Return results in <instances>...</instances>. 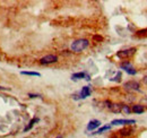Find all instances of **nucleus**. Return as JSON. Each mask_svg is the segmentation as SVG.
Returning a JSON list of instances; mask_svg holds the SVG:
<instances>
[{"label":"nucleus","mask_w":147,"mask_h":138,"mask_svg":"<svg viewBox=\"0 0 147 138\" xmlns=\"http://www.w3.org/2000/svg\"><path fill=\"white\" fill-rule=\"evenodd\" d=\"M88 45H90V42L86 39H79V40L74 41L71 45H70V48L74 52H82L86 48H88Z\"/></svg>","instance_id":"obj_1"},{"label":"nucleus","mask_w":147,"mask_h":138,"mask_svg":"<svg viewBox=\"0 0 147 138\" xmlns=\"http://www.w3.org/2000/svg\"><path fill=\"white\" fill-rule=\"evenodd\" d=\"M57 61H58V57L55 54H48L40 59V62L42 65H50V64H55Z\"/></svg>","instance_id":"obj_2"},{"label":"nucleus","mask_w":147,"mask_h":138,"mask_svg":"<svg viewBox=\"0 0 147 138\" xmlns=\"http://www.w3.org/2000/svg\"><path fill=\"white\" fill-rule=\"evenodd\" d=\"M121 69H123L127 74H129V75H136V69L134 68V66L130 64V62H128V61H125V62H122L121 64Z\"/></svg>","instance_id":"obj_3"},{"label":"nucleus","mask_w":147,"mask_h":138,"mask_svg":"<svg viewBox=\"0 0 147 138\" xmlns=\"http://www.w3.org/2000/svg\"><path fill=\"white\" fill-rule=\"evenodd\" d=\"M135 52H136V49H135V48H130V49H127V50H121V51H119L117 53V57H118V58H121V59L128 58V57H131Z\"/></svg>","instance_id":"obj_4"},{"label":"nucleus","mask_w":147,"mask_h":138,"mask_svg":"<svg viewBox=\"0 0 147 138\" xmlns=\"http://www.w3.org/2000/svg\"><path fill=\"white\" fill-rule=\"evenodd\" d=\"M136 123L135 120H129V119H115L111 122V126H126V124H134Z\"/></svg>","instance_id":"obj_5"},{"label":"nucleus","mask_w":147,"mask_h":138,"mask_svg":"<svg viewBox=\"0 0 147 138\" xmlns=\"http://www.w3.org/2000/svg\"><path fill=\"white\" fill-rule=\"evenodd\" d=\"M125 88L128 91H139V84L135 80H129L125 83Z\"/></svg>","instance_id":"obj_6"},{"label":"nucleus","mask_w":147,"mask_h":138,"mask_svg":"<svg viewBox=\"0 0 147 138\" xmlns=\"http://www.w3.org/2000/svg\"><path fill=\"white\" fill-rule=\"evenodd\" d=\"M86 79V80H90L91 78H90V76L88 75H86L84 71H82V72H76V74H73V76H71V79L73 80H78V79Z\"/></svg>","instance_id":"obj_7"},{"label":"nucleus","mask_w":147,"mask_h":138,"mask_svg":"<svg viewBox=\"0 0 147 138\" xmlns=\"http://www.w3.org/2000/svg\"><path fill=\"white\" fill-rule=\"evenodd\" d=\"M100 126H101V121L100 120H91L88 122V124H87V130H88V131L95 130V129H97Z\"/></svg>","instance_id":"obj_8"},{"label":"nucleus","mask_w":147,"mask_h":138,"mask_svg":"<svg viewBox=\"0 0 147 138\" xmlns=\"http://www.w3.org/2000/svg\"><path fill=\"white\" fill-rule=\"evenodd\" d=\"M92 91H91V87L90 86H84L80 91V99H86L91 95Z\"/></svg>","instance_id":"obj_9"},{"label":"nucleus","mask_w":147,"mask_h":138,"mask_svg":"<svg viewBox=\"0 0 147 138\" xmlns=\"http://www.w3.org/2000/svg\"><path fill=\"white\" fill-rule=\"evenodd\" d=\"M108 103L110 104V105H108V106H109V109H110L112 112L119 113V112L122 110V105H120V104H112V103H110V102H108Z\"/></svg>","instance_id":"obj_10"},{"label":"nucleus","mask_w":147,"mask_h":138,"mask_svg":"<svg viewBox=\"0 0 147 138\" xmlns=\"http://www.w3.org/2000/svg\"><path fill=\"white\" fill-rule=\"evenodd\" d=\"M40 121V119L38 118H33L32 120L28 122V124H27V127H25V129H24V131H28L30 129H32L33 128V126L36 123V122H38Z\"/></svg>","instance_id":"obj_11"},{"label":"nucleus","mask_w":147,"mask_h":138,"mask_svg":"<svg viewBox=\"0 0 147 138\" xmlns=\"http://www.w3.org/2000/svg\"><path fill=\"white\" fill-rule=\"evenodd\" d=\"M132 111H134L135 113H137V114H140V113L144 112V108H143V105H140V104H136V105L132 106Z\"/></svg>","instance_id":"obj_12"},{"label":"nucleus","mask_w":147,"mask_h":138,"mask_svg":"<svg viewBox=\"0 0 147 138\" xmlns=\"http://www.w3.org/2000/svg\"><path fill=\"white\" fill-rule=\"evenodd\" d=\"M22 75H27V76H35V77H40L41 74L36 72V71H22Z\"/></svg>","instance_id":"obj_13"},{"label":"nucleus","mask_w":147,"mask_h":138,"mask_svg":"<svg viewBox=\"0 0 147 138\" xmlns=\"http://www.w3.org/2000/svg\"><path fill=\"white\" fill-rule=\"evenodd\" d=\"M111 124H108V126H103L102 128H100L96 133H94V134H102V133H104V131H107V130H109V129H111Z\"/></svg>","instance_id":"obj_14"},{"label":"nucleus","mask_w":147,"mask_h":138,"mask_svg":"<svg viewBox=\"0 0 147 138\" xmlns=\"http://www.w3.org/2000/svg\"><path fill=\"white\" fill-rule=\"evenodd\" d=\"M120 77H121V72H118V74H117V78H112L111 80H113V82H114V80L119 82V80H120Z\"/></svg>","instance_id":"obj_15"},{"label":"nucleus","mask_w":147,"mask_h":138,"mask_svg":"<svg viewBox=\"0 0 147 138\" xmlns=\"http://www.w3.org/2000/svg\"><path fill=\"white\" fill-rule=\"evenodd\" d=\"M122 110H123L126 113H129V112H130V109H129L127 105H122Z\"/></svg>","instance_id":"obj_16"},{"label":"nucleus","mask_w":147,"mask_h":138,"mask_svg":"<svg viewBox=\"0 0 147 138\" xmlns=\"http://www.w3.org/2000/svg\"><path fill=\"white\" fill-rule=\"evenodd\" d=\"M28 96L33 99V97H38L40 95H38V94H32V93H30V94H28Z\"/></svg>","instance_id":"obj_17"},{"label":"nucleus","mask_w":147,"mask_h":138,"mask_svg":"<svg viewBox=\"0 0 147 138\" xmlns=\"http://www.w3.org/2000/svg\"><path fill=\"white\" fill-rule=\"evenodd\" d=\"M0 89H1V91H9L8 87H2V86H0Z\"/></svg>","instance_id":"obj_18"},{"label":"nucleus","mask_w":147,"mask_h":138,"mask_svg":"<svg viewBox=\"0 0 147 138\" xmlns=\"http://www.w3.org/2000/svg\"><path fill=\"white\" fill-rule=\"evenodd\" d=\"M144 83H145V84H147V76H145V77H144Z\"/></svg>","instance_id":"obj_19"},{"label":"nucleus","mask_w":147,"mask_h":138,"mask_svg":"<svg viewBox=\"0 0 147 138\" xmlns=\"http://www.w3.org/2000/svg\"><path fill=\"white\" fill-rule=\"evenodd\" d=\"M95 39L96 40H102V37H100V36H95Z\"/></svg>","instance_id":"obj_20"},{"label":"nucleus","mask_w":147,"mask_h":138,"mask_svg":"<svg viewBox=\"0 0 147 138\" xmlns=\"http://www.w3.org/2000/svg\"><path fill=\"white\" fill-rule=\"evenodd\" d=\"M57 138H62V137H61V136H59V137H57Z\"/></svg>","instance_id":"obj_21"},{"label":"nucleus","mask_w":147,"mask_h":138,"mask_svg":"<svg viewBox=\"0 0 147 138\" xmlns=\"http://www.w3.org/2000/svg\"><path fill=\"white\" fill-rule=\"evenodd\" d=\"M0 58H1V55H0Z\"/></svg>","instance_id":"obj_22"}]
</instances>
